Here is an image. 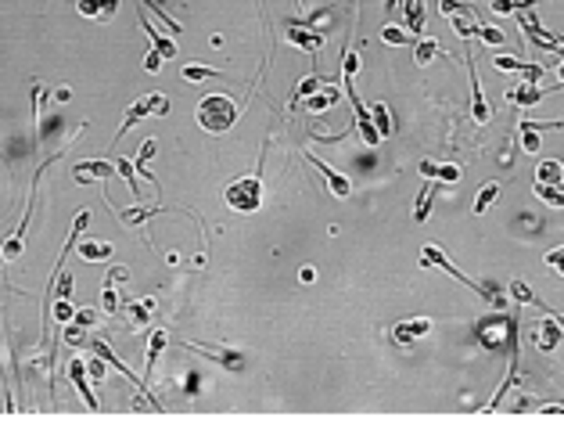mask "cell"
I'll return each instance as SVG.
<instances>
[{"label": "cell", "mask_w": 564, "mask_h": 439, "mask_svg": "<svg viewBox=\"0 0 564 439\" xmlns=\"http://www.w3.org/2000/svg\"><path fill=\"white\" fill-rule=\"evenodd\" d=\"M87 371H90V374H93V378H98V382H101V378H104V356H98V353H93V356L87 360Z\"/></svg>", "instance_id": "obj_45"}, {"label": "cell", "mask_w": 564, "mask_h": 439, "mask_svg": "<svg viewBox=\"0 0 564 439\" xmlns=\"http://www.w3.org/2000/svg\"><path fill=\"white\" fill-rule=\"evenodd\" d=\"M299 281H302V285H309V281H317V270H313V266H302V270H299Z\"/></svg>", "instance_id": "obj_51"}, {"label": "cell", "mask_w": 564, "mask_h": 439, "mask_svg": "<svg viewBox=\"0 0 564 439\" xmlns=\"http://www.w3.org/2000/svg\"><path fill=\"white\" fill-rule=\"evenodd\" d=\"M187 350H194V353H209L216 364H227V367H234V371H241L245 367V360H241V353H234V350H219V346H205V342H187Z\"/></svg>", "instance_id": "obj_15"}, {"label": "cell", "mask_w": 564, "mask_h": 439, "mask_svg": "<svg viewBox=\"0 0 564 439\" xmlns=\"http://www.w3.org/2000/svg\"><path fill=\"white\" fill-rule=\"evenodd\" d=\"M320 87H324V80H320L317 72L306 76V80H302L299 87H295V94H291V105H302V101H306V98H313V94H317Z\"/></svg>", "instance_id": "obj_31"}, {"label": "cell", "mask_w": 564, "mask_h": 439, "mask_svg": "<svg viewBox=\"0 0 564 439\" xmlns=\"http://www.w3.org/2000/svg\"><path fill=\"white\" fill-rule=\"evenodd\" d=\"M406 29H410L414 36H425V0H406Z\"/></svg>", "instance_id": "obj_24"}, {"label": "cell", "mask_w": 564, "mask_h": 439, "mask_svg": "<svg viewBox=\"0 0 564 439\" xmlns=\"http://www.w3.org/2000/svg\"><path fill=\"white\" fill-rule=\"evenodd\" d=\"M435 191H438V180H428L425 187H420V195H417V202H414V224H425V220H428Z\"/></svg>", "instance_id": "obj_23"}, {"label": "cell", "mask_w": 564, "mask_h": 439, "mask_svg": "<svg viewBox=\"0 0 564 439\" xmlns=\"http://www.w3.org/2000/svg\"><path fill=\"white\" fill-rule=\"evenodd\" d=\"M449 25H453V33H457L460 40H475L482 33V25L471 19V11H467V8H460L457 14H449Z\"/></svg>", "instance_id": "obj_18"}, {"label": "cell", "mask_w": 564, "mask_h": 439, "mask_svg": "<svg viewBox=\"0 0 564 439\" xmlns=\"http://www.w3.org/2000/svg\"><path fill=\"white\" fill-rule=\"evenodd\" d=\"M417 169H420V177H425V180H438V162H428V159H425Z\"/></svg>", "instance_id": "obj_50"}, {"label": "cell", "mask_w": 564, "mask_h": 439, "mask_svg": "<svg viewBox=\"0 0 564 439\" xmlns=\"http://www.w3.org/2000/svg\"><path fill=\"white\" fill-rule=\"evenodd\" d=\"M536 191V198H543L550 209H564V187H550V184H536L532 187Z\"/></svg>", "instance_id": "obj_30"}, {"label": "cell", "mask_w": 564, "mask_h": 439, "mask_svg": "<svg viewBox=\"0 0 564 439\" xmlns=\"http://www.w3.org/2000/svg\"><path fill=\"white\" fill-rule=\"evenodd\" d=\"M431 332V317H410V321H399L392 328V342H399V346H410V342L425 339Z\"/></svg>", "instance_id": "obj_11"}, {"label": "cell", "mask_w": 564, "mask_h": 439, "mask_svg": "<svg viewBox=\"0 0 564 439\" xmlns=\"http://www.w3.org/2000/svg\"><path fill=\"white\" fill-rule=\"evenodd\" d=\"M493 65H496L499 72H521V69H525V61L510 58V54H496V58H493Z\"/></svg>", "instance_id": "obj_40"}, {"label": "cell", "mask_w": 564, "mask_h": 439, "mask_svg": "<svg viewBox=\"0 0 564 439\" xmlns=\"http://www.w3.org/2000/svg\"><path fill=\"white\" fill-rule=\"evenodd\" d=\"M166 54H159V51H155V47H151V51L144 54V72H151V76H159L162 72V65H166Z\"/></svg>", "instance_id": "obj_39"}, {"label": "cell", "mask_w": 564, "mask_h": 439, "mask_svg": "<svg viewBox=\"0 0 564 439\" xmlns=\"http://www.w3.org/2000/svg\"><path fill=\"white\" fill-rule=\"evenodd\" d=\"M80 256H83V263H104V259H112V242L90 238L80 245Z\"/></svg>", "instance_id": "obj_20"}, {"label": "cell", "mask_w": 564, "mask_h": 439, "mask_svg": "<svg viewBox=\"0 0 564 439\" xmlns=\"http://www.w3.org/2000/svg\"><path fill=\"white\" fill-rule=\"evenodd\" d=\"M460 8H467V4H464V0H438V11H442V14H446V19H449V14H457Z\"/></svg>", "instance_id": "obj_48"}, {"label": "cell", "mask_w": 564, "mask_h": 439, "mask_svg": "<svg viewBox=\"0 0 564 439\" xmlns=\"http://www.w3.org/2000/svg\"><path fill=\"white\" fill-rule=\"evenodd\" d=\"M43 105H47V90H43V83H33V137H36V144L43 137Z\"/></svg>", "instance_id": "obj_26"}, {"label": "cell", "mask_w": 564, "mask_h": 439, "mask_svg": "<svg viewBox=\"0 0 564 439\" xmlns=\"http://www.w3.org/2000/svg\"><path fill=\"white\" fill-rule=\"evenodd\" d=\"M396 4H399V0H385V11H396Z\"/></svg>", "instance_id": "obj_54"}, {"label": "cell", "mask_w": 564, "mask_h": 439, "mask_svg": "<svg viewBox=\"0 0 564 439\" xmlns=\"http://www.w3.org/2000/svg\"><path fill=\"white\" fill-rule=\"evenodd\" d=\"M284 40L306 54H320L324 47V33H313L309 25H299V22H284Z\"/></svg>", "instance_id": "obj_8"}, {"label": "cell", "mask_w": 564, "mask_h": 439, "mask_svg": "<svg viewBox=\"0 0 564 439\" xmlns=\"http://www.w3.org/2000/svg\"><path fill=\"white\" fill-rule=\"evenodd\" d=\"M166 112H169V98H166L162 90H155V94H144V98H140V101H133V105L126 108V116H122V127H119V133H115V140H112V144H119V140L126 137V133L137 127L140 119H148V116H166Z\"/></svg>", "instance_id": "obj_3"}, {"label": "cell", "mask_w": 564, "mask_h": 439, "mask_svg": "<svg viewBox=\"0 0 564 439\" xmlns=\"http://www.w3.org/2000/svg\"><path fill=\"white\" fill-rule=\"evenodd\" d=\"M137 22L144 25V33L151 36V47H155V51H159V54H166V58H177V43H173V40H166V36L159 33V29H155V25L144 19V14H137Z\"/></svg>", "instance_id": "obj_25"}, {"label": "cell", "mask_w": 564, "mask_h": 439, "mask_svg": "<svg viewBox=\"0 0 564 439\" xmlns=\"http://www.w3.org/2000/svg\"><path fill=\"white\" fill-rule=\"evenodd\" d=\"M69 378H72V385H76V393L83 396V403L90 407L93 414H98L101 403H98V396H93L90 382H87V364H83V356H72V360H69Z\"/></svg>", "instance_id": "obj_10"}, {"label": "cell", "mask_w": 564, "mask_h": 439, "mask_svg": "<svg viewBox=\"0 0 564 439\" xmlns=\"http://www.w3.org/2000/svg\"><path fill=\"white\" fill-rule=\"evenodd\" d=\"M101 310L108 313V317H115V313L122 310V303H119V292L112 288V277L104 281V288H101Z\"/></svg>", "instance_id": "obj_33"}, {"label": "cell", "mask_w": 564, "mask_h": 439, "mask_svg": "<svg viewBox=\"0 0 564 439\" xmlns=\"http://www.w3.org/2000/svg\"><path fill=\"white\" fill-rule=\"evenodd\" d=\"M521 148H525V155H539V148H543V133L536 130L532 119L521 122Z\"/></svg>", "instance_id": "obj_27"}, {"label": "cell", "mask_w": 564, "mask_h": 439, "mask_svg": "<svg viewBox=\"0 0 564 439\" xmlns=\"http://www.w3.org/2000/svg\"><path fill=\"white\" fill-rule=\"evenodd\" d=\"M212 76H223V69H212V65H187V69H183V80H191V83L212 80Z\"/></svg>", "instance_id": "obj_35"}, {"label": "cell", "mask_w": 564, "mask_h": 439, "mask_svg": "<svg viewBox=\"0 0 564 439\" xmlns=\"http://www.w3.org/2000/svg\"><path fill=\"white\" fill-rule=\"evenodd\" d=\"M514 385H521L518 382V353H514V364H510V374H507V378H504V385H499L496 389V396L489 400V407H485V414H493V411H499V407H504V400H507V393H510V389Z\"/></svg>", "instance_id": "obj_22"}, {"label": "cell", "mask_w": 564, "mask_h": 439, "mask_svg": "<svg viewBox=\"0 0 564 439\" xmlns=\"http://www.w3.org/2000/svg\"><path fill=\"white\" fill-rule=\"evenodd\" d=\"M80 328H93L98 324V317H93V310H76V317H72Z\"/></svg>", "instance_id": "obj_47"}, {"label": "cell", "mask_w": 564, "mask_h": 439, "mask_svg": "<svg viewBox=\"0 0 564 439\" xmlns=\"http://www.w3.org/2000/svg\"><path fill=\"white\" fill-rule=\"evenodd\" d=\"M162 213V206H151V209H144V206H130V209H119V220L126 227H148V220L151 216H159Z\"/></svg>", "instance_id": "obj_21"}, {"label": "cell", "mask_w": 564, "mask_h": 439, "mask_svg": "<svg viewBox=\"0 0 564 439\" xmlns=\"http://www.w3.org/2000/svg\"><path fill=\"white\" fill-rule=\"evenodd\" d=\"M159 151V140H144V144H140V151H137V159H133V166L137 169H144L148 162H151V155Z\"/></svg>", "instance_id": "obj_41"}, {"label": "cell", "mask_w": 564, "mask_h": 439, "mask_svg": "<svg viewBox=\"0 0 564 439\" xmlns=\"http://www.w3.org/2000/svg\"><path fill=\"white\" fill-rule=\"evenodd\" d=\"M431 58H449V51H446V47H438V40H431V36H417V47H414L417 69H428Z\"/></svg>", "instance_id": "obj_17"}, {"label": "cell", "mask_w": 564, "mask_h": 439, "mask_svg": "<svg viewBox=\"0 0 564 439\" xmlns=\"http://www.w3.org/2000/svg\"><path fill=\"white\" fill-rule=\"evenodd\" d=\"M499 191H504V187H499L496 180H493V184H485L482 191H478V198H475V216H485V213H489V206L499 198Z\"/></svg>", "instance_id": "obj_29"}, {"label": "cell", "mask_w": 564, "mask_h": 439, "mask_svg": "<svg viewBox=\"0 0 564 439\" xmlns=\"http://www.w3.org/2000/svg\"><path fill=\"white\" fill-rule=\"evenodd\" d=\"M514 19L521 22V29H525V36H528L532 47H539V51H564V40L554 36L550 29H543L539 14L532 11V8H518V11H514Z\"/></svg>", "instance_id": "obj_4"}, {"label": "cell", "mask_w": 564, "mask_h": 439, "mask_svg": "<svg viewBox=\"0 0 564 439\" xmlns=\"http://www.w3.org/2000/svg\"><path fill=\"white\" fill-rule=\"evenodd\" d=\"M238 101L230 98V94H205V98L198 101V127L205 130V133H227L234 122H238Z\"/></svg>", "instance_id": "obj_1"}, {"label": "cell", "mask_w": 564, "mask_h": 439, "mask_svg": "<svg viewBox=\"0 0 564 439\" xmlns=\"http://www.w3.org/2000/svg\"><path fill=\"white\" fill-rule=\"evenodd\" d=\"M356 72H359V54H356V47H349L341 54V76H356Z\"/></svg>", "instance_id": "obj_43"}, {"label": "cell", "mask_w": 564, "mask_h": 439, "mask_svg": "<svg viewBox=\"0 0 564 439\" xmlns=\"http://www.w3.org/2000/svg\"><path fill=\"white\" fill-rule=\"evenodd\" d=\"M309 101V112H324V108H331L335 101H338V90L335 87H324V90H317L313 98H306Z\"/></svg>", "instance_id": "obj_32"}, {"label": "cell", "mask_w": 564, "mask_h": 439, "mask_svg": "<svg viewBox=\"0 0 564 439\" xmlns=\"http://www.w3.org/2000/svg\"><path fill=\"white\" fill-rule=\"evenodd\" d=\"M546 87H539V83H532V80H525V83H518L514 90H507V101L510 105H518V108H532V105H539L543 98H546Z\"/></svg>", "instance_id": "obj_13"}, {"label": "cell", "mask_w": 564, "mask_h": 439, "mask_svg": "<svg viewBox=\"0 0 564 439\" xmlns=\"http://www.w3.org/2000/svg\"><path fill=\"white\" fill-rule=\"evenodd\" d=\"M370 119H374V127H378L381 137H388L392 130H396V127H392V112H388L385 101H374V105H370Z\"/></svg>", "instance_id": "obj_28"}, {"label": "cell", "mask_w": 564, "mask_h": 439, "mask_svg": "<svg viewBox=\"0 0 564 439\" xmlns=\"http://www.w3.org/2000/svg\"><path fill=\"white\" fill-rule=\"evenodd\" d=\"M467 65H471V116H475V122H489V119H493V108H489V101H485V94H482L475 61L467 58Z\"/></svg>", "instance_id": "obj_14"}, {"label": "cell", "mask_w": 564, "mask_h": 439, "mask_svg": "<svg viewBox=\"0 0 564 439\" xmlns=\"http://www.w3.org/2000/svg\"><path fill=\"white\" fill-rule=\"evenodd\" d=\"M169 346V332L166 328H155L151 332V339H148V364H144V382L151 378V367H155V360L162 356V350Z\"/></svg>", "instance_id": "obj_19"}, {"label": "cell", "mask_w": 564, "mask_h": 439, "mask_svg": "<svg viewBox=\"0 0 564 439\" xmlns=\"http://www.w3.org/2000/svg\"><path fill=\"white\" fill-rule=\"evenodd\" d=\"M306 162L317 169V173L324 177V184H327V191H331L335 198H349L352 195V180L346 177V173H338L335 166H327L324 159H317V155H306Z\"/></svg>", "instance_id": "obj_7"}, {"label": "cell", "mask_w": 564, "mask_h": 439, "mask_svg": "<svg viewBox=\"0 0 564 439\" xmlns=\"http://www.w3.org/2000/svg\"><path fill=\"white\" fill-rule=\"evenodd\" d=\"M478 40H485V43H504L507 36H504V33H499V29H485V25H482V33H478Z\"/></svg>", "instance_id": "obj_49"}, {"label": "cell", "mask_w": 564, "mask_h": 439, "mask_svg": "<svg viewBox=\"0 0 564 439\" xmlns=\"http://www.w3.org/2000/svg\"><path fill=\"white\" fill-rule=\"evenodd\" d=\"M4 263H8V259H4V248H0V270H4Z\"/></svg>", "instance_id": "obj_55"}, {"label": "cell", "mask_w": 564, "mask_h": 439, "mask_svg": "<svg viewBox=\"0 0 564 439\" xmlns=\"http://www.w3.org/2000/svg\"><path fill=\"white\" fill-rule=\"evenodd\" d=\"M381 40H385L388 47H399V43H406L410 36H406L403 25H385V29H381Z\"/></svg>", "instance_id": "obj_37"}, {"label": "cell", "mask_w": 564, "mask_h": 439, "mask_svg": "<svg viewBox=\"0 0 564 439\" xmlns=\"http://www.w3.org/2000/svg\"><path fill=\"white\" fill-rule=\"evenodd\" d=\"M346 80V98L352 101V108H356V127H359V137H363V144H370V148H378L381 144V133H378V127H374V119H370V108L363 105V98L356 94V76H341Z\"/></svg>", "instance_id": "obj_6"}, {"label": "cell", "mask_w": 564, "mask_h": 439, "mask_svg": "<svg viewBox=\"0 0 564 439\" xmlns=\"http://www.w3.org/2000/svg\"><path fill=\"white\" fill-rule=\"evenodd\" d=\"M536 4H543V0H514V8H536Z\"/></svg>", "instance_id": "obj_53"}, {"label": "cell", "mask_w": 564, "mask_h": 439, "mask_svg": "<svg viewBox=\"0 0 564 439\" xmlns=\"http://www.w3.org/2000/svg\"><path fill=\"white\" fill-rule=\"evenodd\" d=\"M115 169L122 173V180L130 184V191H133V198H140V180H137V166L130 162V159H115Z\"/></svg>", "instance_id": "obj_34"}, {"label": "cell", "mask_w": 564, "mask_h": 439, "mask_svg": "<svg viewBox=\"0 0 564 439\" xmlns=\"http://www.w3.org/2000/svg\"><path fill=\"white\" fill-rule=\"evenodd\" d=\"M223 198H227V206H230L234 213H241V216L256 213V209L262 206V177H259V173L238 177L234 184H227Z\"/></svg>", "instance_id": "obj_2"}, {"label": "cell", "mask_w": 564, "mask_h": 439, "mask_svg": "<svg viewBox=\"0 0 564 439\" xmlns=\"http://www.w3.org/2000/svg\"><path fill=\"white\" fill-rule=\"evenodd\" d=\"M489 11L493 14H514L518 8H514V0H489Z\"/></svg>", "instance_id": "obj_46"}, {"label": "cell", "mask_w": 564, "mask_h": 439, "mask_svg": "<svg viewBox=\"0 0 564 439\" xmlns=\"http://www.w3.org/2000/svg\"><path fill=\"white\" fill-rule=\"evenodd\" d=\"M546 266H550L554 274L564 277V248H554V253H546Z\"/></svg>", "instance_id": "obj_44"}, {"label": "cell", "mask_w": 564, "mask_h": 439, "mask_svg": "<svg viewBox=\"0 0 564 439\" xmlns=\"http://www.w3.org/2000/svg\"><path fill=\"white\" fill-rule=\"evenodd\" d=\"M151 299L148 303H130L126 306V317H130V324H148V313H151Z\"/></svg>", "instance_id": "obj_36"}, {"label": "cell", "mask_w": 564, "mask_h": 439, "mask_svg": "<svg viewBox=\"0 0 564 439\" xmlns=\"http://www.w3.org/2000/svg\"><path fill=\"white\" fill-rule=\"evenodd\" d=\"M536 184L564 187V162L561 159H539L536 162Z\"/></svg>", "instance_id": "obj_16"}, {"label": "cell", "mask_w": 564, "mask_h": 439, "mask_svg": "<svg viewBox=\"0 0 564 439\" xmlns=\"http://www.w3.org/2000/svg\"><path fill=\"white\" fill-rule=\"evenodd\" d=\"M115 162H104V159H90V162H76L72 166V180L76 184H104L112 177Z\"/></svg>", "instance_id": "obj_9"}, {"label": "cell", "mask_w": 564, "mask_h": 439, "mask_svg": "<svg viewBox=\"0 0 564 439\" xmlns=\"http://www.w3.org/2000/svg\"><path fill=\"white\" fill-rule=\"evenodd\" d=\"M259 4H262V0H259Z\"/></svg>", "instance_id": "obj_57"}, {"label": "cell", "mask_w": 564, "mask_h": 439, "mask_svg": "<svg viewBox=\"0 0 564 439\" xmlns=\"http://www.w3.org/2000/svg\"><path fill=\"white\" fill-rule=\"evenodd\" d=\"M72 317H76V306L69 299H54V321L58 324H72Z\"/></svg>", "instance_id": "obj_38"}, {"label": "cell", "mask_w": 564, "mask_h": 439, "mask_svg": "<svg viewBox=\"0 0 564 439\" xmlns=\"http://www.w3.org/2000/svg\"><path fill=\"white\" fill-rule=\"evenodd\" d=\"M460 177H464L460 166H453V162H442V166H438V184H457Z\"/></svg>", "instance_id": "obj_42"}, {"label": "cell", "mask_w": 564, "mask_h": 439, "mask_svg": "<svg viewBox=\"0 0 564 439\" xmlns=\"http://www.w3.org/2000/svg\"><path fill=\"white\" fill-rule=\"evenodd\" d=\"M420 263H425V266H438V270H442V274L457 277V281H460L464 288H471L475 295H482V299H489V288H485V285H478V281H471V277H467V274L460 270V266H457V263H453V259H449V256L442 253V248L428 245L425 253H420Z\"/></svg>", "instance_id": "obj_5"}, {"label": "cell", "mask_w": 564, "mask_h": 439, "mask_svg": "<svg viewBox=\"0 0 564 439\" xmlns=\"http://www.w3.org/2000/svg\"><path fill=\"white\" fill-rule=\"evenodd\" d=\"M295 4H299V8H302V11H306V0H295Z\"/></svg>", "instance_id": "obj_56"}, {"label": "cell", "mask_w": 564, "mask_h": 439, "mask_svg": "<svg viewBox=\"0 0 564 439\" xmlns=\"http://www.w3.org/2000/svg\"><path fill=\"white\" fill-rule=\"evenodd\" d=\"M76 11L93 22H112L119 11V0H76Z\"/></svg>", "instance_id": "obj_12"}, {"label": "cell", "mask_w": 564, "mask_h": 439, "mask_svg": "<svg viewBox=\"0 0 564 439\" xmlns=\"http://www.w3.org/2000/svg\"><path fill=\"white\" fill-rule=\"evenodd\" d=\"M108 274H112L115 281H126V277H130V266H112Z\"/></svg>", "instance_id": "obj_52"}]
</instances>
